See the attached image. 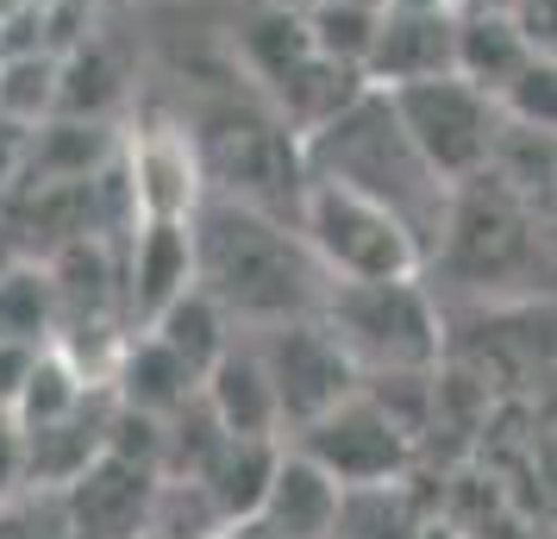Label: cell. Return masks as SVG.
Returning <instances> with one entry per match:
<instances>
[{
	"mask_svg": "<svg viewBox=\"0 0 557 539\" xmlns=\"http://www.w3.org/2000/svg\"><path fill=\"white\" fill-rule=\"evenodd\" d=\"M188 232H195V283L238 320V333H263L326 308L332 277L307 252L295 220L245 207L232 195H201Z\"/></svg>",
	"mask_w": 557,
	"mask_h": 539,
	"instance_id": "1",
	"label": "cell"
},
{
	"mask_svg": "<svg viewBox=\"0 0 557 539\" xmlns=\"http://www.w3.org/2000/svg\"><path fill=\"white\" fill-rule=\"evenodd\" d=\"M307 176L345 182L357 195L388 201L426 238V252H438V232H445V213H451V182L420 157V145L407 138L401 113L382 88H363L338 120L307 132Z\"/></svg>",
	"mask_w": 557,
	"mask_h": 539,
	"instance_id": "2",
	"label": "cell"
},
{
	"mask_svg": "<svg viewBox=\"0 0 557 539\" xmlns=\"http://www.w3.org/2000/svg\"><path fill=\"white\" fill-rule=\"evenodd\" d=\"M201 157L207 195H232L245 207L295 220L307 201V138L263 95H213L188 126Z\"/></svg>",
	"mask_w": 557,
	"mask_h": 539,
	"instance_id": "3",
	"label": "cell"
},
{
	"mask_svg": "<svg viewBox=\"0 0 557 539\" xmlns=\"http://www.w3.org/2000/svg\"><path fill=\"white\" fill-rule=\"evenodd\" d=\"M320 320L345 345L363 383L376 377H432L445 364V314L426 277H382V283H332Z\"/></svg>",
	"mask_w": 557,
	"mask_h": 539,
	"instance_id": "4",
	"label": "cell"
},
{
	"mask_svg": "<svg viewBox=\"0 0 557 539\" xmlns=\"http://www.w3.org/2000/svg\"><path fill=\"white\" fill-rule=\"evenodd\" d=\"M432 264L451 283H470L482 295L520 289L532 270H545V213L502 170H482L451 188V213H445Z\"/></svg>",
	"mask_w": 557,
	"mask_h": 539,
	"instance_id": "5",
	"label": "cell"
},
{
	"mask_svg": "<svg viewBox=\"0 0 557 539\" xmlns=\"http://www.w3.org/2000/svg\"><path fill=\"white\" fill-rule=\"evenodd\" d=\"M307 252L320 257L332 283H382V277H426V238L376 195H357L345 182H307L295 213Z\"/></svg>",
	"mask_w": 557,
	"mask_h": 539,
	"instance_id": "6",
	"label": "cell"
},
{
	"mask_svg": "<svg viewBox=\"0 0 557 539\" xmlns=\"http://www.w3.org/2000/svg\"><path fill=\"white\" fill-rule=\"evenodd\" d=\"M382 95L395 101L407 138L420 145V157L451 188L482 176V170H495L502 138H507V113L495 95H482L476 82L432 76V82H407V88H382Z\"/></svg>",
	"mask_w": 557,
	"mask_h": 539,
	"instance_id": "7",
	"label": "cell"
},
{
	"mask_svg": "<svg viewBox=\"0 0 557 539\" xmlns=\"http://www.w3.org/2000/svg\"><path fill=\"white\" fill-rule=\"evenodd\" d=\"M288 445L320 464L338 489H388L407 470V458H413L407 420L370 383L357 395H345L332 414H320L313 427H301Z\"/></svg>",
	"mask_w": 557,
	"mask_h": 539,
	"instance_id": "8",
	"label": "cell"
},
{
	"mask_svg": "<svg viewBox=\"0 0 557 539\" xmlns=\"http://www.w3.org/2000/svg\"><path fill=\"white\" fill-rule=\"evenodd\" d=\"M251 339H257V352H263V364H270V383H276L288 439L301 433V427H313L320 414H332L345 395L363 389L357 364L345 358V345L332 339V327L320 320V314L263 327V333H251Z\"/></svg>",
	"mask_w": 557,
	"mask_h": 539,
	"instance_id": "9",
	"label": "cell"
},
{
	"mask_svg": "<svg viewBox=\"0 0 557 539\" xmlns=\"http://www.w3.org/2000/svg\"><path fill=\"white\" fill-rule=\"evenodd\" d=\"M57 495H63V514H70V534L76 539H151L157 495H163V464L107 439L101 458L88 470H76Z\"/></svg>",
	"mask_w": 557,
	"mask_h": 539,
	"instance_id": "10",
	"label": "cell"
},
{
	"mask_svg": "<svg viewBox=\"0 0 557 539\" xmlns=\"http://www.w3.org/2000/svg\"><path fill=\"white\" fill-rule=\"evenodd\" d=\"M120 264H126V308L145 327L195 289V232L188 220H138L120 238Z\"/></svg>",
	"mask_w": 557,
	"mask_h": 539,
	"instance_id": "11",
	"label": "cell"
},
{
	"mask_svg": "<svg viewBox=\"0 0 557 539\" xmlns=\"http://www.w3.org/2000/svg\"><path fill=\"white\" fill-rule=\"evenodd\" d=\"M363 76H370V88H407V82L457 76V7H445V13H388L382 7Z\"/></svg>",
	"mask_w": 557,
	"mask_h": 539,
	"instance_id": "12",
	"label": "cell"
},
{
	"mask_svg": "<svg viewBox=\"0 0 557 539\" xmlns=\"http://www.w3.org/2000/svg\"><path fill=\"white\" fill-rule=\"evenodd\" d=\"M201 395H207V408H213V420H220L226 433H238V439H288L276 383H270V364H263V352H257L251 333L232 339V352L201 377Z\"/></svg>",
	"mask_w": 557,
	"mask_h": 539,
	"instance_id": "13",
	"label": "cell"
},
{
	"mask_svg": "<svg viewBox=\"0 0 557 539\" xmlns=\"http://www.w3.org/2000/svg\"><path fill=\"white\" fill-rule=\"evenodd\" d=\"M113 402L132 414H151V420H170V414H182L195 395H201V377L188 370V364L163 345L157 333H126V345L113 352Z\"/></svg>",
	"mask_w": 557,
	"mask_h": 539,
	"instance_id": "14",
	"label": "cell"
},
{
	"mask_svg": "<svg viewBox=\"0 0 557 539\" xmlns=\"http://www.w3.org/2000/svg\"><path fill=\"white\" fill-rule=\"evenodd\" d=\"M338 514H345V489L282 439L276 483H270V502H263L251 527H270L282 539H320V534H338Z\"/></svg>",
	"mask_w": 557,
	"mask_h": 539,
	"instance_id": "15",
	"label": "cell"
},
{
	"mask_svg": "<svg viewBox=\"0 0 557 539\" xmlns=\"http://www.w3.org/2000/svg\"><path fill=\"white\" fill-rule=\"evenodd\" d=\"M532 63V38L513 13H457V76L502 101L507 82Z\"/></svg>",
	"mask_w": 557,
	"mask_h": 539,
	"instance_id": "16",
	"label": "cell"
},
{
	"mask_svg": "<svg viewBox=\"0 0 557 539\" xmlns=\"http://www.w3.org/2000/svg\"><path fill=\"white\" fill-rule=\"evenodd\" d=\"M145 333H157L182 364H188V370H195V377H207V370H213V364L232 352L238 320H232V314L220 308V302H213L201 283H195L188 295H176L170 308L157 314V320H145Z\"/></svg>",
	"mask_w": 557,
	"mask_h": 539,
	"instance_id": "17",
	"label": "cell"
},
{
	"mask_svg": "<svg viewBox=\"0 0 557 539\" xmlns=\"http://www.w3.org/2000/svg\"><path fill=\"white\" fill-rule=\"evenodd\" d=\"M0 339L57 345V277L45 257H26L13 277H0Z\"/></svg>",
	"mask_w": 557,
	"mask_h": 539,
	"instance_id": "18",
	"label": "cell"
},
{
	"mask_svg": "<svg viewBox=\"0 0 557 539\" xmlns=\"http://www.w3.org/2000/svg\"><path fill=\"white\" fill-rule=\"evenodd\" d=\"M301 13H307L313 45H320L332 63H345V70H357V76L370 70V45H376V26H382V0H307Z\"/></svg>",
	"mask_w": 557,
	"mask_h": 539,
	"instance_id": "19",
	"label": "cell"
},
{
	"mask_svg": "<svg viewBox=\"0 0 557 539\" xmlns=\"http://www.w3.org/2000/svg\"><path fill=\"white\" fill-rule=\"evenodd\" d=\"M57 82H63V63L57 57H13V63H0V113L20 120V126L51 120Z\"/></svg>",
	"mask_w": 557,
	"mask_h": 539,
	"instance_id": "20",
	"label": "cell"
},
{
	"mask_svg": "<svg viewBox=\"0 0 557 539\" xmlns=\"http://www.w3.org/2000/svg\"><path fill=\"white\" fill-rule=\"evenodd\" d=\"M502 113H507V126L552 132V138H557V57L532 51V63H527L513 82H507Z\"/></svg>",
	"mask_w": 557,
	"mask_h": 539,
	"instance_id": "21",
	"label": "cell"
},
{
	"mask_svg": "<svg viewBox=\"0 0 557 539\" xmlns=\"http://www.w3.org/2000/svg\"><path fill=\"white\" fill-rule=\"evenodd\" d=\"M0 539H76L57 489H20L13 502H0Z\"/></svg>",
	"mask_w": 557,
	"mask_h": 539,
	"instance_id": "22",
	"label": "cell"
},
{
	"mask_svg": "<svg viewBox=\"0 0 557 539\" xmlns=\"http://www.w3.org/2000/svg\"><path fill=\"white\" fill-rule=\"evenodd\" d=\"M45 352H51V345H20V339H0V408H7V414H20L32 377H38V364H45Z\"/></svg>",
	"mask_w": 557,
	"mask_h": 539,
	"instance_id": "23",
	"label": "cell"
},
{
	"mask_svg": "<svg viewBox=\"0 0 557 539\" xmlns=\"http://www.w3.org/2000/svg\"><path fill=\"white\" fill-rule=\"evenodd\" d=\"M513 20L532 38V51L557 57V0H513Z\"/></svg>",
	"mask_w": 557,
	"mask_h": 539,
	"instance_id": "24",
	"label": "cell"
},
{
	"mask_svg": "<svg viewBox=\"0 0 557 539\" xmlns=\"http://www.w3.org/2000/svg\"><path fill=\"white\" fill-rule=\"evenodd\" d=\"M26 145H32V126H20V120L0 113V201H7L13 182L26 176Z\"/></svg>",
	"mask_w": 557,
	"mask_h": 539,
	"instance_id": "25",
	"label": "cell"
},
{
	"mask_svg": "<svg viewBox=\"0 0 557 539\" xmlns=\"http://www.w3.org/2000/svg\"><path fill=\"white\" fill-rule=\"evenodd\" d=\"M26 257H32V252H26V238H20V226H13V213L0 207V277H13Z\"/></svg>",
	"mask_w": 557,
	"mask_h": 539,
	"instance_id": "26",
	"label": "cell"
},
{
	"mask_svg": "<svg viewBox=\"0 0 557 539\" xmlns=\"http://www.w3.org/2000/svg\"><path fill=\"white\" fill-rule=\"evenodd\" d=\"M382 7H388V13H445L451 0H382Z\"/></svg>",
	"mask_w": 557,
	"mask_h": 539,
	"instance_id": "27",
	"label": "cell"
},
{
	"mask_svg": "<svg viewBox=\"0 0 557 539\" xmlns=\"http://www.w3.org/2000/svg\"><path fill=\"white\" fill-rule=\"evenodd\" d=\"M457 13H513V0H451Z\"/></svg>",
	"mask_w": 557,
	"mask_h": 539,
	"instance_id": "28",
	"label": "cell"
},
{
	"mask_svg": "<svg viewBox=\"0 0 557 539\" xmlns=\"http://www.w3.org/2000/svg\"><path fill=\"white\" fill-rule=\"evenodd\" d=\"M232 527H213V534H170V539H226Z\"/></svg>",
	"mask_w": 557,
	"mask_h": 539,
	"instance_id": "29",
	"label": "cell"
},
{
	"mask_svg": "<svg viewBox=\"0 0 557 539\" xmlns=\"http://www.w3.org/2000/svg\"><path fill=\"white\" fill-rule=\"evenodd\" d=\"M301 7H307V0H301Z\"/></svg>",
	"mask_w": 557,
	"mask_h": 539,
	"instance_id": "30",
	"label": "cell"
}]
</instances>
